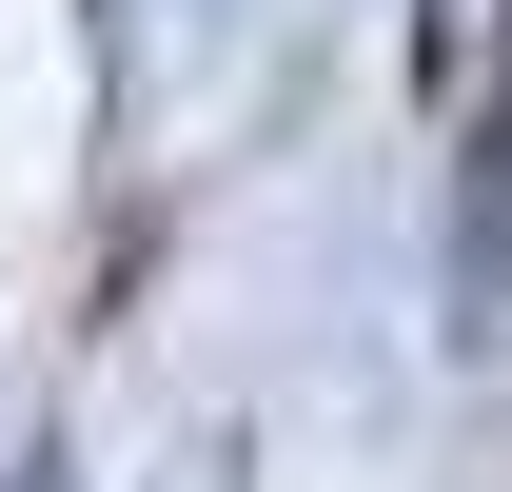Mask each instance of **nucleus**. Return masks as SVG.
I'll return each mask as SVG.
<instances>
[{
    "label": "nucleus",
    "mask_w": 512,
    "mask_h": 492,
    "mask_svg": "<svg viewBox=\"0 0 512 492\" xmlns=\"http://www.w3.org/2000/svg\"><path fill=\"white\" fill-rule=\"evenodd\" d=\"M453 40H473V0H414V60H434V79H453Z\"/></svg>",
    "instance_id": "obj_1"
}]
</instances>
